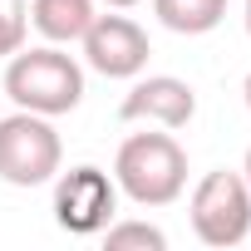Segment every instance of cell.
Returning <instances> with one entry per match:
<instances>
[{
    "label": "cell",
    "instance_id": "6da1fadb",
    "mask_svg": "<svg viewBox=\"0 0 251 251\" xmlns=\"http://www.w3.org/2000/svg\"><path fill=\"white\" fill-rule=\"evenodd\" d=\"M113 182L138 207L177 202L182 187H187V153L173 138V128L168 133H133V138H123L118 158H113Z\"/></svg>",
    "mask_w": 251,
    "mask_h": 251
},
{
    "label": "cell",
    "instance_id": "7a4b0ae2",
    "mask_svg": "<svg viewBox=\"0 0 251 251\" xmlns=\"http://www.w3.org/2000/svg\"><path fill=\"white\" fill-rule=\"evenodd\" d=\"M5 94H10L15 108L59 118V113H74L79 108V99H84V69L59 45L15 50L10 64H5Z\"/></svg>",
    "mask_w": 251,
    "mask_h": 251
},
{
    "label": "cell",
    "instance_id": "3957f363",
    "mask_svg": "<svg viewBox=\"0 0 251 251\" xmlns=\"http://www.w3.org/2000/svg\"><path fill=\"white\" fill-rule=\"evenodd\" d=\"M64 143L45 113L15 108L0 118V182L10 187H45L59 177Z\"/></svg>",
    "mask_w": 251,
    "mask_h": 251
},
{
    "label": "cell",
    "instance_id": "277c9868",
    "mask_svg": "<svg viewBox=\"0 0 251 251\" xmlns=\"http://www.w3.org/2000/svg\"><path fill=\"white\" fill-rule=\"evenodd\" d=\"M187 217H192V231L202 246H241L251 236V187L241 173L231 168H217L207 173L197 187H192V202H187Z\"/></svg>",
    "mask_w": 251,
    "mask_h": 251
},
{
    "label": "cell",
    "instance_id": "5b68a950",
    "mask_svg": "<svg viewBox=\"0 0 251 251\" xmlns=\"http://www.w3.org/2000/svg\"><path fill=\"white\" fill-rule=\"evenodd\" d=\"M113 212H118V182L103 168L79 163L54 182V222L69 236H99L113 222Z\"/></svg>",
    "mask_w": 251,
    "mask_h": 251
},
{
    "label": "cell",
    "instance_id": "8992f818",
    "mask_svg": "<svg viewBox=\"0 0 251 251\" xmlns=\"http://www.w3.org/2000/svg\"><path fill=\"white\" fill-rule=\"evenodd\" d=\"M84 64L103 79H138L148 69V30L128 15H94V25L84 30Z\"/></svg>",
    "mask_w": 251,
    "mask_h": 251
},
{
    "label": "cell",
    "instance_id": "52a82bcc",
    "mask_svg": "<svg viewBox=\"0 0 251 251\" xmlns=\"http://www.w3.org/2000/svg\"><path fill=\"white\" fill-rule=\"evenodd\" d=\"M192 113H197V94L177 74L133 79V89L123 94V103H118L123 123H158V128H187Z\"/></svg>",
    "mask_w": 251,
    "mask_h": 251
},
{
    "label": "cell",
    "instance_id": "ba28073f",
    "mask_svg": "<svg viewBox=\"0 0 251 251\" xmlns=\"http://www.w3.org/2000/svg\"><path fill=\"white\" fill-rule=\"evenodd\" d=\"M99 15V0H30V25L50 45H74Z\"/></svg>",
    "mask_w": 251,
    "mask_h": 251
},
{
    "label": "cell",
    "instance_id": "9c48e42d",
    "mask_svg": "<svg viewBox=\"0 0 251 251\" xmlns=\"http://www.w3.org/2000/svg\"><path fill=\"white\" fill-rule=\"evenodd\" d=\"M153 15L173 35H207L226 20V0H153Z\"/></svg>",
    "mask_w": 251,
    "mask_h": 251
},
{
    "label": "cell",
    "instance_id": "30bf717a",
    "mask_svg": "<svg viewBox=\"0 0 251 251\" xmlns=\"http://www.w3.org/2000/svg\"><path fill=\"white\" fill-rule=\"evenodd\" d=\"M103 246L108 251H168V231L153 222H108L103 226Z\"/></svg>",
    "mask_w": 251,
    "mask_h": 251
},
{
    "label": "cell",
    "instance_id": "8fae6325",
    "mask_svg": "<svg viewBox=\"0 0 251 251\" xmlns=\"http://www.w3.org/2000/svg\"><path fill=\"white\" fill-rule=\"evenodd\" d=\"M30 35V0H0V59L25 50Z\"/></svg>",
    "mask_w": 251,
    "mask_h": 251
},
{
    "label": "cell",
    "instance_id": "7c38bea8",
    "mask_svg": "<svg viewBox=\"0 0 251 251\" xmlns=\"http://www.w3.org/2000/svg\"><path fill=\"white\" fill-rule=\"evenodd\" d=\"M108 10H128V5H138V0H103Z\"/></svg>",
    "mask_w": 251,
    "mask_h": 251
},
{
    "label": "cell",
    "instance_id": "4fadbf2b",
    "mask_svg": "<svg viewBox=\"0 0 251 251\" xmlns=\"http://www.w3.org/2000/svg\"><path fill=\"white\" fill-rule=\"evenodd\" d=\"M241 177H246V187H251V148H246V163H241Z\"/></svg>",
    "mask_w": 251,
    "mask_h": 251
},
{
    "label": "cell",
    "instance_id": "5bb4252c",
    "mask_svg": "<svg viewBox=\"0 0 251 251\" xmlns=\"http://www.w3.org/2000/svg\"><path fill=\"white\" fill-rule=\"evenodd\" d=\"M241 94H246V108H251V74H246V84H241Z\"/></svg>",
    "mask_w": 251,
    "mask_h": 251
},
{
    "label": "cell",
    "instance_id": "9a60e30c",
    "mask_svg": "<svg viewBox=\"0 0 251 251\" xmlns=\"http://www.w3.org/2000/svg\"><path fill=\"white\" fill-rule=\"evenodd\" d=\"M246 35H251V0H246Z\"/></svg>",
    "mask_w": 251,
    "mask_h": 251
}]
</instances>
